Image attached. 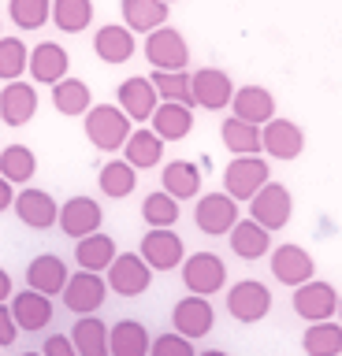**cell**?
Returning <instances> with one entry per match:
<instances>
[{
  "label": "cell",
  "mask_w": 342,
  "mask_h": 356,
  "mask_svg": "<svg viewBox=\"0 0 342 356\" xmlns=\"http://www.w3.org/2000/svg\"><path fill=\"white\" fill-rule=\"evenodd\" d=\"M194 222H197V230H201V234H208V238H224V234H231V227L238 222V200L227 197V193L197 197Z\"/></svg>",
  "instance_id": "10"
},
{
  "label": "cell",
  "mask_w": 342,
  "mask_h": 356,
  "mask_svg": "<svg viewBox=\"0 0 342 356\" xmlns=\"http://www.w3.org/2000/svg\"><path fill=\"white\" fill-rule=\"evenodd\" d=\"M38 115V89L30 82H8L0 89V122L8 127H26L30 119Z\"/></svg>",
  "instance_id": "20"
},
{
  "label": "cell",
  "mask_w": 342,
  "mask_h": 356,
  "mask_svg": "<svg viewBox=\"0 0 342 356\" xmlns=\"http://www.w3.org/2000/svg\"><path fill=\"white\" fill-rule=\"evenodd\" d=\"M149 82L157 86V97L168 104H186L194 108V89H190V71H153Z\"/></svg>",
  "instance_id": "39"
},
{
  "label": "cell",
  "mask_w": 342,
  "mask_h": 356,
  "mask_svg": "<svg viewBox=\"0 0 342 356\" xmlns=\"http://www.w3.org/2000/svg\"><path fill=\"white\" fill-rule=\"evenodd\" d=\"M219 138H224V145L235 156H257L264 152L261 149V127H253V122H242V119H224V127H219Z\"/></svg>",
  "instance_id": "37"
},
{
  "label": "cell",
  "mask_w": 342,
  "mask_h": 356,
  "mask_svg": "<svg viewBox=\"0 0 342 356\" xmlns=\"http://www.w3.org/2000/svg\"><path fill=\"white\" fill-rule=\"evenodd\" d=\"M12 204H15V186L8 178H0V211H8Z\"/></svg>",
  "instance_id": "46"
},
{
  "label": "cell",
  "mask_w": 342,
  "mask_h": 356,
  "mask_svg": "<svg viewBox=\"0 0 342 356\" xmlns=\"http://www.w3.org/2000/svg\"><path fill=\"white\" fill-rule=\"evenodd\" d=\"M116 93H119V108H123V115L130 122H138V127H141V122H149L153 111H157V104H160L157 86H153L149 78H141V74L123 78Z\"/></svg>",
  "instance_id": "16"
},
{
  "label": "cell",
  "mask_w": 342,
  "mask_h": 356,
  "mask_svg": "<svg viewBox=\"0 0 342 356\" xmlns=\"http://www.w3.org/2000/svg\"><path fill=\"white\" fill-rule=\"evenodd\" d=\"M23 356H45V353H23Z\"/></svg>",
  "instance_id": "50"
},
{
  "label": "cell",
  "mask_w": 342,
  "mask_h": 356,
  "mask_svg": "<svg viewBox=\"0 0 342 356\" xmlns=\"http://www.w3.org/2000/svg\"><path fill=\"white\" fill-rule=\"evenodd\" d=\"M60 297H63V305H68L75 316H93V312L104 305V297H108V282L97 271H75Z\"/></svg>",
  "instance_id": "12"
},
{
  "label": "cell",
  "mask_w": 342,
  "mask_h": 356,
  "mask_svg": "<svg viewBox=\"0 0 342 356\" xmlns=\"http://www.w3.org/2000/svg\"><path fill=\"white\" fill-rule=\"evenodd\" d=\"M231 111H235V119H242V122L264 127L268 119H275V97H272V89H264V86H242V89H235V97H231Z\"/></svg>",
  "instance_id": "22"
},
{
  "label": "cell",
  "mask_w": 342,
  "mask_h": 356,
  "mask_svg": "<svg viewBox=\"0 0 342 356\" xmlns=\"http://www.w3.org/2000/svg\"><path fill=\"white\" fill-rule=\"evenodd\" d=\"M149 130L157 134L164 145L190 138V130H194V108H186V104H168V100H160L157 111H153V119H149Z\"/></svg>",
  "instance_id": "24"
},
{
  "label": "cell",
  "mask_w": 342,
  "mask_h": 356,
  "mask_svg": "<svg viewBox=\"0 0 342 356\" xmlns=\"http://www.w3.org/2000/svg\"><path fill=\"white\" fill-rule=\"evenodd\" d=\"M149 356H197V349H194L190 338H182V334L168 330V334H160V338H153Z\"/></svg>",
  "instance_id": "43"
},
{
  "label": "cell",
  "mask_w": 342,
  "mask_h": 356,
  "mask_svg": "<svg viewBox=\"0 0 342 356\" xmlns=\"http://www.w3.org/2000/svg\"><path fill=\"white\" fill-rule=\"evenodd\" d=\"M15 338H19V327H15V319H12V308L0 305V349H4V345H12Z\"/></svg>",
  "instance_id": "45"
},
{
  "label": "cell",
  "mask_w": 342,
  "mask_h": 356,
  "mask_svg": "<svg viewBox=\"0 0 342 356\" xmlns=\"http://www.w3.org/2000/svg\"><path fill=\"white\" fill-rule=\"evenodd\" d=\"M30 63V49L19 38H0V78L4 82H19Z\"/></svg>",
  "instance_id": "42"
},
{
  "label": "cell",
  "mask_w": 342,
  "mask_h": 356,
  "mask_svg": "<svg viewBox=\"0 0 342 356\" xmlns=\"http://www.w3.org/2000/svg\"><path fill=\"white\" fill-rule=\"evenodd\" d=\"M141 219L149 227H175L179 222V200L171 193H164V189H157V193H149L141 200Z\"/></svg>",
  "instance_id": "40"
},
{
  "label": "cell",
  "mask_w": 342,
  "mask_h": 356,
  "mask_svg": "<svg viewBox=\"0 0 342 356\" xmlns=\"http://www.w3.org/2000/svg\"><path fill=\"white\" fill-rule=\"evenodd\" d=\"M227 241H231V252H235L238 260H261V256L272 252V230H264L261 222H253V219H238L235 227H231Z\"/></svg>",
  "instance_id": "25"
},
{
  "label": "cell",
  "mask_w": 342,
  "mask_h": 356,
  "mask_svg": "<svg viewBox=\"0 0 342 356\" xmlns=\"http://www.w3.org/2000/svg\"><path fill=\"white\" fill-rule=\"evenodd\" d=\"M8 15L19 30H41L52 15L49 0H8Z\"/></svg>",
  "instance_id": "41"
},
{
  "label": "cell",
  "mask_w": 342,
  "mask_h": 356,
  "mask_svg": "<svg viewBox=\"0 0 342 356\" xmlns=\"http://www.w3.org/2000/svg\"><path fill=\"white\" fill-rule=\"evenodd\" d=\"M12 211L19 216V222L30 230H49V227H56V219H60V204L52 200V193H45V189H23V193L15 197V204Z\"/></svg>",
  "instance_id": "18"
},
{
  "label": "cell",
  "mask_w": 342,
  "mask_h": 356,
  "mask_svg": "<svg viewBox=\"0 0 342 356\" xmlns=\"http://www.w3.org/2000/svg\"><path fill=\"white\" fill-rule=\"evenodd\" d=\"M190 89H194V108L205 111H224L235 97V82L219 67H197L190 74Z\"/></svg>",
  "instance_id": "11"
},
{
  "label": "cell",
  "mask_w": 342,
  "mask_h": 356,
  "mask_svg": "<svg viewBox=\"0 0 342 356\" xmlns=\"http://www.w3.org/2000/svg\"><path fill=\"white\" fill-rule=\"evenodd\" d=\"M134 49H138L134 33L127 26H116V22H104L93 38V52H97V60H104V63H127L130 56H134Z\"/></svg>",
  "instance_id": "28"
},
{
  "label": "cell",
  "mask_w": 342,
  "mask_h": 356,
  "mask_svg": "<svg viewBox=\"0 0 342 356\" xmlns=\"http://www.w3.org/2000/svg\"><path fill=\"white\" fill-rule=\"evenodd\" d=\"M12 293H15V289H12V275L0 267V305H8V300H12Z\"/></svg>",
  "instance_id": "47"
},
{
  "label": "cell",
  "mask_w": 342,
  "mask_h": 356,
  "mask_svg": "<svg viewBox=\"0 0 342 356\" xmlns=\"http://www.w3.org/2000/svg\"><path fill=\"white\" fill-rule=\"evenodd\" d=\"M171 327L175 334H182V338H205L208 330L216 327V312L212 305H208V297H182V300H175V308H171Z\"/></svg>",
  "instance_id": "13"
},
{
  "label": "cell",
  "mask_w": 342,
  "mask_h": 356,
  "mask_svg": "<svg viewBox=\"0 0 342 356\" xmlns=\"http://www.w3.org/2000/svg\"><path fill=\"white\" fill-rule=\"evenodd\" d=\"M52 108L68 119H79L93 108V97H90V86L82 78H63V82L52 86Z\"/></svg>",
  "instance_id": "31"
},
{
  "label": "cell",
  "mask_w": 342,
  "mask_h": 356,
  "mask_svg": "<svg viewBox=\"0 0 342 356\" xmlns=\"http://www.w3.org/2000/svg\"><path fill=\"white\" fill-rule=\"evenodd\" d=\"M45 356H79L75 353V345H71V334H49V341H45V349H41Z\"/></svg>",
  "instance_id": "44"
},
{
  "label": "cell",
  "mask_w": 342,
  "mask_h": 356,
  "mask_svg": "<svg viewBox=\"0 0 342 356\" xmlns=\"http://www.w3.org/2000/svg\"><path fill=\"white\" fill-rule=\"evenodd\" d=\"M97 186H101V193L108 200H123L134 193V186H138V171L130 167L127 160H108L101 167V175H97Z\"/></svg>",
  "instance_id": "35"
},
{
  "label": "cell",
  "mask_w": 342,
  "mask_h": 356,
  "mask_svg": "<svg viewBox=\"0 0 342 356\" xmlns=\"http://www.w3.org/2000/svg\"><path fill=\"white\" fill-rule=\"evenodd\" d=\"M116 238L112 234H104V230H97V234H90V238H79L75 241V260H79V267L82 271H108L112 267V260H116Z\"/></svg>",
  "instance_id": "26"
},
{
  "label": "cell",
  "mask_w": 342,
  "mask_h": 356,
  "mask_svg": "<svg viewBox=\"0 0 342 356\" xmlns=\"http://www.w3.org/2000/svg\"><path fill=\"white\" fill-rule=\"evenodd\" d=\"M52 22L63 33H82L93 22V0H52Z\"/></svg>",
  "instance_id": "38"
},
{
  "label": "cell",
  "mask_w": 342,
  "mask_h": 356,
  "mask_svg": "<svg viewBox=\"0 0 342 356\" xmlns=\"http://www.w3.org/2000/svg\"><path fill=\"white\" fill-rule=\"evenodd\" d=\"M335 316H339V323H342V293H339V312H335Z\"/></svg>",
  "instance_id": "49"
},
{
  "label": "cell",
  "mask_w": 342,
  "mask_h": 356,
  "mask_svg": "<svg viewBox=\"0 0 342 356\" xmlns=\"http://www.w3.org/2000/svg\"><path fill=\"white\" fill-rule=\"evenodd\" d=\"M153 286V267L138 252H116L108 267V289L119 297H141Z\"/></svg>",
  "instance_id": "8"
},
{
  "label": "cell",
  "mask_w": 342,
  "mask_h": 356,
  "mask_svg": "<svg viewBox=\"0 0 342 356\" xmlns=\"http://www.w3.org/2000/svg\"><path fill=\"white\" fill-rule=\"evenodd\" d=\"M272 275L279 278L283 286L294 289V286H302L316 275V264H313V256H309V249H302V245H279V249H272Z\"/></svg>",
  "instance_id": "21"
},
{
  "label": "cell",
  "mask_w": 342,
  "mask_h": 356,
  "mask_svg": "<svg viewBox=\"0 0 342 356\" xmlns=\"http://www.w3.org/2000/svg\"><path fill=\"white\" fill-rule=\"evenodd\" d=\"M160 182H164V193H171L175 200H194L205 178H201V167H197V163H190V160H171L168 167H164Z\"/></svg>",
  "instance_id": "30"
},
{
  "label": "cell",
  "mask_w": 342,
  "mask_h": 356,
  "mask_svg": "<svg viewBox=\"0 0 342 356\" xmlns=\"http://www.w3.org/2000/svg\"><path fill=\"white\" fill-rule=\"evenodd\" d=\"M268 312H272V293L264 282H257V278H242V282H235L227 289V316L235 323L253 327V323H261Z\"/></svg>",
  "instance_id": "4"
},
{
  "label": "cell",
  "mask_w": 342,
  "mask_h": 356,
  "mask_svg": "<svg viewBox=\"0 0 342 356\" xmlns=\"http://www.w3.org/2000/svg\"><path fill=\"white\" fill-rule=\"evenodd\" d=\"M119 152H123V160L134 167V171H149V167H157L164 160V141L149 127H134Z\"/></svg>",
  "instance_id": "27"
},
{
  "label": "cell",
  "mask_w": 342,
  "mask_h": 356,
  "mask_svg": "<svg viewBox=\"0 0 342 356\" xmlns=\"http://www.w3.org/2000/svg\"><path fill=\"white\" fill-rule=\"evenodd\" d=\"M164 4H168V8H171V4H175V0H164Z\"/></svg>",
  "instance_id": "51"
},
{
  "label": "cell",
  "mask_w": 342,
  "mask_h": 356,
  "mask_svg": "<svg viewBox=\"0 0 342 356\" xmlns=\"http://www.w3.org/2000/svg\"><path fill=\"white\" fill-rule=\"evenodd\" d=\"M138 256L153 271H171V267H182L186 249H182V238L171 227H149V234L138 245Z\"/></svg>",
  "instance_id": "9"
},
{
  "label": "cell",
  "mask_w": 342,
  "mask_h": 356,
  "mask_svg": "<svg viewBox=\"0 0 342 356\" xmlns=\"http://www.w3.org/2000/svg\"><path fill=\"white\" fill-rule=\"evenodd\" d=\"M101 219H104V208L97 204L93 197H71L68 204H60V219L56 227L68 234V238H90V234L101 230Z\"/></svg>",
  "instance_id": "14"
},
{
  "label": "cell",
  "mask_w": 342,
  "mask_h": 356,
  "mask_svg": "<svg viewBox=\"0 0 342 356\" xmlns=\"http://www.w3.org/2000/svg\"><path fill=\"white\" fill-rule=\"evenodd\" d=\"M182 282L194 297H212L227 282V267L216 252H194L182 260Z\"/></svg>",
  "instance_id": "7"
},
{
  "label": "cell",
  "mask_w": 342,
  "mask_h": 356,
  "mask_svg": "<svg viewBox=\"0 0 342 356\" xmlns=\"http://www.w3.org/2000/svg\"><path fill=\"white\" fill-rule=\"evenodd\" d=\"M261 149L275 160H297L305 149V134L294 119H268L261 127Z\"/></svg>",
  "instance_id": "15"
},
{
  "label": "cell",
  "mask_w": 342,
  "mask_h": 356,
  "mask_svg": "<svg viewBox=\"0 0 342 356\" xmlns=\"http://www.w3.org/2000/svg\"><path fill=\"white\" fill-rule=\"evenodd\" d=\"M197 356H231V353H224V349H208V353H197Z\"/></svg>",
  "instance_id": "48"
},
{
  "label": "cell",
  "mask_w": 342,
  "mask_h": 356,
  "mask_svg": "<svg viewBox=\"0 0 342 356\" xmlns=\"http://www.w3.org/2000/svg\"><path fill=\"white\" fill-rule=\"evenodd\" d=\"M294 316L305 319V323H324V319H335L339 312V293L331 282H320V278H309V282L294 286Z\"/></svg>",
  "instance_id": "6"
},
{
  "label": "cell",
  "mask_w": 342,
  "mask_h": 356,
  "mask_svg": "<svg viewBox=\"0 0 342 356\" xmlns=\"http://www.w3.org/2000/svg\"><path fill=\"white\" fill-rule=\"evenodd\" d=\"M272 182V167L261 160V156H235L224 171V193L235 197V200H249L257 197L261 186Z\"/></svg>",
  "instance_id": "3"
},
{
  "label": "cell",
  "mask_w": 342,
  "mask_h": 356,
  "mask_svg": "<svg viewBox=\"0 0 342 356\" xmlns=\"http://www.w3.org/2000/svg\"><path fill=\"white\" fill-rule=\"evenodd\" d=\"M38 175V156L26 145H8L0 152V178H8L12 186H26Z\"/></svg>",
  "instance_id": "36"
},
{
  "label": "cell",
  "mask_w": 342,
  "mask_h": 356,
  "mask_svg": "<svg viewBox=\"0 0 342 356\" xmlns=\"http://www.w3.org/2000/svg\"><path fill=\"white\" fill-rule=\"evenodd\" d=\"M294 216V197H290V189L279 186V182H268V186H261L257 189V197L249 200V219L253 222H261L264 230H283L286 222H290Z\"/></svg>",
  "instance_id": "5"
},
{
  "label": "cell",
  "mask_w": 342,
  "mask_h": 356,
  "mask_svg": "<svg viewBox=\"0 0 342 356\" xmlns=\"http://www.w3.org/2000/svg\"><path fill=\"white\" fill-rule=\"evenodd\" d=\"M123 4V26L130 33H149L168 22V4L164 0H119Z\"/></svg>",
  "instance_id": "32"
},
{
  "label": "cell",
  "mask_w": 342,
  "mask_h": 356,
  "mask_svg": "<svg viewBox=\"0 0 342 356\" xmlns=\"http://www.w3.org/2000/svg\"><path fill=\"white\" fill-rule=\"evenodd\" d=\"M149 330L146 323L138 319H119L112 330H108V353L112 356H149Z\"/></svg>",
  "instance_id": "29"
},
{
  "label": "cell",
  "mask_w": 342,
  "mask_h": 356,
  "mask_svg": "<svg viewBox=\"0 0 342 356\" xmlns=\"http://www.w3.org/2000/svg\"><path fill=\"white\" fill-rule=\"evenodd\" d=\"M146 60L157 71H186L190 67V44L175 26H157L146 33Z\"/></svg>",
  "instance_id": "2"
},
{
  "label": "cell",
  "mask_w": 342,
  "mask_h": 356,
  "mask_svg": "<svg viewBox=\"0 0 342 356\" xmlns=\"http://www.w3.org/2000/svg\"><path fill=\"white\" fill-rule=\"evenodd\" d=\"M82 127H86V138H90L93 149L101 152H119L134 130V122L123 115L119 104H93L90 111L82 115Z\"/></svg>",
  "instance_id": "1"
},
{
  "label": "cell",
  "mask_w": 342,
  "mask_h": 356,
  "mask_svg": "<svg viewBox=\"0 0 342 356\" xmlns=\"http://www.w3.org/2000/svg\"><path fill=\"white\" fill-rule=\"evenodd\" d=\"M68 67H71V56H68V49H63V44H56V41H41V44H34V49H30L26 71H30V78H34L38 86H56V82H63V78H68Z\"/></svg>",
  "instance_id": "17"
},
{
  "label": "cell",
  "mask_w": 342,
  "mask_h": 356,
  "mask_svg": "<svg viewBox=\"0 0 342 356\" xmlns=\"http://www.w3.org/2000/svg\"><path fill=\"white\" fill-rule=\"evenodd\" d=\"M302 349L305 356H342V323H309L302 334Z\"/></svg>",
  "instance_id": "33"
},
{
  "label": "cell",
  "mask_w": 342,
  "mask_h": 356,
  "mask_svg": "<svg viewBox=\"0 0 342 356\" xmlns=\"http://www.w3.org/2000/svg\"><path fill=\"white\" fill-rule=\"evenodd\" d=\"M68 278H71V271L63 267L60 256H52V252L34 256L26 267V286L38 289V293H45V297H60L63 286H68Z\"/></svg>",
  "instance_id": "23"
},
{
  "label": "cell",
  "mask_w": 342,
  "mask_h": 356,
  "mask_svg": "<svg viewBox=\"0 0 342 356\" xmlns=\"http://www.w3.org/2000/svg\"><path fill=\"white\" fill-rule=\"evenodd\" d=\"M71 345L79 356H108V323L97 316H79L71 327Z\"/></svg>",
  "instance_id": "34"
},
{
  "label": "cell",
  "mask_w": 342,
  "mask_h": 356,
  "mask_svg": "<svg viewBox=\"0 0 342 356\" xmlns=\"http://www.w3.org/2000/svg\"><path fill=\"white\" fill-rule=\"evenodd\" d=\"M8 308H12V319L19 330H45L52 323V297L38 293V289H19V293H12V300H8Z\"/></svg>",
  "instance_id": "19"
}]
</instances>
